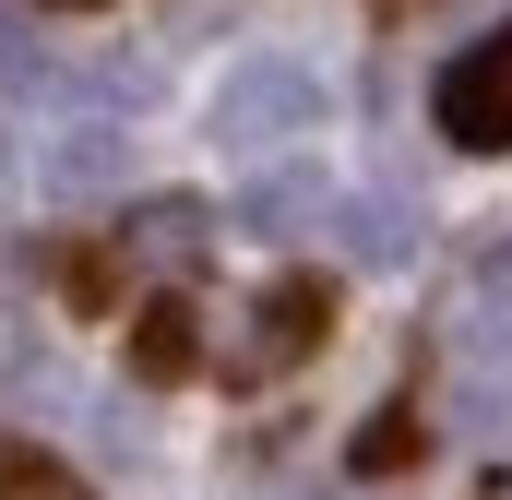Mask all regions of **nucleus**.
<instances>
[{
	"label": "nucleus",
	"instance_id": "obj_4",
	"mask_svg": "<svg viewBox=\"0 0 512 500\" xmlns=\"http://www.w3.org/2000/svg\"><path fill=\"white\" fill-rule=\"evenodd\" d=\"M322 203H334V191H322V167H274V179H251L239 227H251V239H298V227H310Z\"/></svg>",
	"mask_w": 512,
	"mask_h": 500
},
{
	"label": "nucleus",
	"instance_id": "obj_13",
	"mask_svg": "<svg viewBox=\"0 0 512 500\" xmlns=\"http://www.w3.org/2000/svg\"><path fill=\"white\" fill-rule=\"evenodd\" d=\"M0 381H24V310L0 298Z\"/></svg>",
	"mask_w": 512,
	"mask_h": 500
},
{
	"label": "nucleus",
	"instance_id": "obj_10",
	"mask_svg": "<svg viewBox=\"0 0 512 500\" xmlns=\"http://www.w3.org/2000/svg\"><path fill=\"white\" fill-rule=\"evenodd\" d=\"M405 453H417V417L382 405V429H358V477H382V465H405Z\"/></svg>",
	"mask_w": 512,
	"mask_h": 500
},
{
	"label": "nucleus",
	"instance_id": "obj_2",
	"mask_svg": "<svg viewBox=\"0 0 512 500\" xmlns=\"http://www.w3.org/2000/svg\"><path fill=\"white\" fill-rule=\"evenodd\" d=\"M322 72L310 60H239L227 84H215V143L227 155H286V143H310L322 131Z\"/></svg>",
	"mask_w": 512,
	"mask_h": 500
},
{
	"label": "nucleus",
	"instance_id": "obj_8",
	"mask_svg": "<svg viewBox=\"0 0 512 500\" xmlns=\"http://www.w3.org/2000/svg\"><path fill=\"white\" fill-rule=\"evenodd\" d=\"M477 346H512V239L477 262Z\"/></svg>",
	"mask_w": 512,
	"mask_h": 500
},
{
	"label": "nucleus",
	"instance_id": "obj_12",
	"mask_svg": "<svg viewBox=\"0 0 512 500\" xmlns=\"http://www.w3.org/2000/svg\"><path fill=\"white\" fill-rule=\"evenodd\" d=\"M36 72H48V48L36 36H0V84H36Z\"/></svg>",
	"mask_w": 512,
	"mask_h": 500
},
{
	"label": "nucleus",
	"instance_id": "obj_1",
	"mask_svg": "<svg viewBox=\"0 0 512 500\" xmlns=\"http://www.w3.org/2000/svg\"><path fill=\"white\" fill-rule=\"evenodd\" d=\"M322 334H334V286H322V274H274L251 310H227V322L203 334V370L215 381H274V370H298Z\"/></svg>",
	"mask_w": 512,
	"mask_h": 500
},
{
	"label": "nucleus",
	"instance_id": "obj_11",
	"mask_svg": "<svg viewBox=\"0 0 512 500\" xmlns=\"http://www.w3.org/2000/svg\"><path fill=\"white\" fill-rule=\"evenodd\" d=\"M477 72H489V108H501V143H512V36H501V48H477Z\"/></svg>",
	"mask_w": 512,
	"mask_h": 500
},
{
	"label": "nucleus",
	"instance_id": "obj_3",
	"mask_svg": "<svg viewBox=\"0 0 512 500\" xmlns=\"http://www.w3.org/2000/svg\"><path fill=\"white\" fill-rule=\"evenodd\" d=\"M120 155H131V131L72 120L48 155H36V191H48V203H108V191H120Z\"/></svg>",
	"mask_w": 512,
	"mask_h": 500
},
{
	"label": "nucleus",
	"instance_id": "obj_7",
	"mask_svg": "<svg viewBox=\"0 0 512 500\" xmlns=\"http://www.w3.org/2000/svg\"><path fill=\"white\" fill-rule=\"evenodd\" d=\"M0 500H84V477L60 453H0Z\"/></svg>",
	"mask_w": 512,
	"mask_h": 500
},
{
	"label": "nucleus",
	"instance_id": "obj_9",
	"mask_svg": "<svg viewBox=\"0 0 512 500\" xmlns=\"http://www.w3.org/2000/svg\"><path fill=\"white\" fill-rule=\"evenodd\" d=\"M405 239H417V227H405L393 203H346V250H358V262H393Z\"/></svg>",
	"mask_w": 512,
	"mask_h": 500
},
{
	"label": "nucleus",
	"instance_id": "obj_6",
	"mask_svg": "<svg viewBox=\"0 0 512 500\" xmlns=\"http://www.w3.org/2000/svg\"><path fill=\"white\" fill-rule=\"evenodd\" d=\"M131 370H143V381L203 370V334H191V310H179V298H155V310H143V334H131Z\"/></svg>",
	"mask_w": 512,
	"mask_h": 500
},
{
	"label": "nucleus",
	"instance_id": "obj_5",
	"mask_svg": "<svg viewBox=\"0 0 512 500\" xmlns=\"http://www.w3.org/2000/svg\"><path fill=\"white\" fill-rule=\"evenodd\" d=\"M203 239H215V227H203V203H179V191H167V203H143V215L120 227V250H131V262H155V274H167V262H191Z\"/></svg>",
	"mask_w": 512,
	"mask_h": 500
}]
</instances>
